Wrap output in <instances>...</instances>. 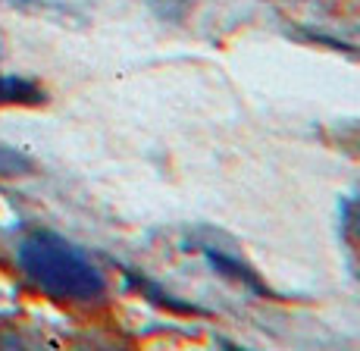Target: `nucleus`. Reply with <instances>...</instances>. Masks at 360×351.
Returning <instances> with one entry per match:
<instances>
[{
    "label": "nucleus",
    "instance_id": "obj_1",
    "mask_svg": "<svg viewBox=\"0 0 360 351\" xmlns=\"http://www.w3.org/2000/svg\"><path fill=\"white\" fill-rule=\"evenodd\" d=\"M19 267L44 295L57 301H94L107 279L82 248L57 232H32L19 245Z\"/></svg>",
    "mask_w": 360,
    "mask_h": 351
},
{
    "label": "nucleus",
    "instance_id": "obj_3",
    "mask_svg": "<svg viewBox=\"0 0 360 351\" xmlns=\"http://www.w3.org/2000/svg\"><path fill=\"white\" fill-rule=\"evenodd\" d=\"M10 104H22V107L44 104V91L29 79L0 72V107H10Z\"/></svg>",
    "mask_w": 360,
    "mask_h": 351
},
{
    "label": "nucleus",
    "instance_id": "obj_6",
    "mask_svg": "<svg viewBox=\"0 0 360 351\" xmlns=\"http://www.w3.org/2000/svg\"><path fill=\"white\" fill-rule=\"evenodd\" d=\"M357 148H360V141H357Z\"/></svg>",
    "mask_w": 360,
    "mask_h": 351
},
{
    "label": "nucleus",
    "instance_id": "obj_2",
    "mask_svg": "<svg viewBox=\"0 0 360 351\" xmlns=\"http://www.w3.org/2000/svg\"><path fill=\"white\" fill-rule=\"evenodd\" d=\"M200 251H204L207 264H210L219 276L241 282L245 288H251V292H257V295H269V288L263 286V279L254 273L251 264H245V260H241L238 251H229V248H223L217 242H204V245H200Z\"/></svg>",
    "mask_w": 360,
    "mask_h": 351
},
{
    "label": "nucleus",
    "instance_id": "obj_4",
    "mask_svg": "<svg viewBox=\"0 0 360 351\" xmlns=\"http://www.w3.org/2000/svg\"><path fill=\"white\" fill-rule=\"evenodd\" d=\"M32 157L22 154L19 148H13V144L0 141V176H25L32 173Z\"/></svg>",
    "mask_w": 360,
    "mask_h": 351
},
{
    "label": "nucleus",
    "instance_id": "obj_5",
    "mask_svg": "<svg viewBox=\"0 0 360 351\" xmlns=\"http://www.w3.org/2000/svg\"><path fill=\"white\" fill-rule=\"evenodd\" d=\"M188 6H191V0H157V10L166 19H182L188 13Z\"/></svg>",
    "mask_w": 360,
    "mask_h": 351
}]
</instances>
